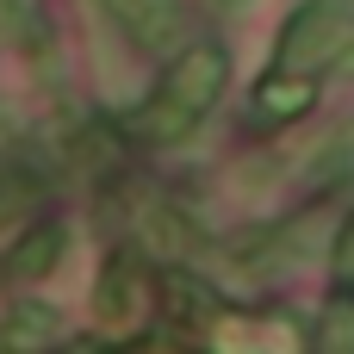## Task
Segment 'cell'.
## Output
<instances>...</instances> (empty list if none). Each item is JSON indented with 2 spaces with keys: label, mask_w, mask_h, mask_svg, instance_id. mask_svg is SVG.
I'll use <instances>...</instances> for the list:
<instances>
[{
  "label": "cell",
  "mask_w": 354,
  "mask_h": 354,
  "mask_svg": "<svg viewBox=\"0 0 354 354\" xmlns=\"http://www.w3.org/2000/svg\"><path fill=\"white\" fill-rule=\"evenodd\" d=\"M348 44H354V0H311L280 44V68L286 62H330Z\"/></svg>",
  "instance_id": "2"
},
{
  "label": "cell",
  "mask_w": 354,
  "mask_h": 354,
  "mask_svg": "<svg viewBox=\"0 0 354 354\" xmlns=\"http://www.w3.org/2000/svg\"><path fill=\"white\" fill-rule=\"evenodd\" d=\"M100 6H106V12H112V19H118V25H124L143 50L174 44V37H180V25H187L174 0H100Z\"/></svg>",
  "instance_id": "3"
},
{
  "label": "cell",
  "mask_w": 354,
  "mask_h": 354,
  "mask_svg": "<svg viewBox=\"0 0 354 354\" xmlns=\"http://www.w3.org/2000/svg\"><path fill=\"white\" fill-rule=\"evenodd\" d=\"M218 87H224V50H218V44H193V50L162 75V87L131 112V131L149 137V143H180V137L205 118V106L218 100Z\"/></svg>",
  "instance_id": "1"
}]
</instances>
